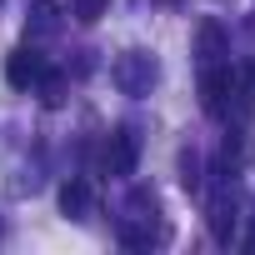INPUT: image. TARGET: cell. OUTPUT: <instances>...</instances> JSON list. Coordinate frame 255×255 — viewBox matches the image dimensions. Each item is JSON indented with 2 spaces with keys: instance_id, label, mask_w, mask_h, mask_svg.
<instances>
[{
  "instance_id": "10",
  "label": "cell",
  "mask_w": 255,
  "mask_h": 255,
  "mask_svg": "<svg viewBox=\"0 0 255 255\" xmlns=\"http://www.w3.org/2000/svg\"><path fill=\"white\" fill-rule=\"evenodd\" d=\"M240 80H245V95H250V100H255V60H250V65H245V70H240Z\"/></svg>"
},
{
  "instance_id": "7",
  "label": "cell",
  "mask_w": 255,
  "mask_h": 255,
  "mask_svg": "<svg viewBox=\"0 0 255 255\" xmlns=\"http://www.w3.org/2000/svg\"><path fill=\"white\" fill-rule=\"evenodd\" d=\"M210 230H215V240H230V230H235V205L215 200V210H210Z\"/></svg>"
},
{
  "instance_id": "2",
  "label": "cell",
  "mask_w": 255,
  "mask_h": 255,
  "mask_svg": "<svg viewBox=\"0 0 255 255\" xmlns=\"http://www.w3.org/2000/svg\"><path fill=\"white\" fill-rule=\"evenodd\" d=\"M135 160H140V140L130 130H110V140H105V175H115V180L135 175Z\"/></svg>"
},
{
  "instance_id": "1",
  "label": "cell",
  "mask_w": 255,
  "mask_h": 255,
  "mask_svg": "<svg viewBox=\"0 0 255 255\" xmlns=\"http://www.w3.org/2000/svg\"><path fill=\"white\" fill-rule=\"evenodd\" d=\"M115 85H120L125 95H145V90L155 85V60H150L145 50L120 55V60H115Z\"/></svg>"
},
{
  "instance_id": "3",
  "label": "cell",
  "mask_w": 255,
  "mask_h": 255,
  "mask_svg": "<svg viewBox=\"0 0 255 255\" xmlns=\"http://www.w3.org/2000/svg\"><path fill=\"white\" fill-rule=\"evenodd\" d=\"M40 75H45V60H40L35 50H25V45H20V50H10V60H5V80H10L15 90L35 85Z\"/></svg>"
},
{
  "instance_id": "9",
  "label": "cell",
  "mask_w": 255,
  "mask_h": 255,
  "mask_svg": "<svg viewBox=\"0 0 255 255\" xmlns=\"http://www.w3.org/2000/svg\"><path fill=\"white\" fill-rule=\"evenodd\" d=\"M100 15H105V0H75V20L80 25H95Z\"/></svg>"
},
{
  "instance_id": "8",
  "label": "cell",
  "mask_w": 255,
  "mask_h": 255,
  "mask_svg": "<svg viewBox=\"0 0 255 255\" xmlns=\"http://www.w3.org/2000/svg\"><path fill=\"white\" fill-rule=\"evenodd\" d=\"M220 50H225V35H220V25H215V20H205V25H200V55H205V60H215Z\"/></svg>"
},
{
  "instance_id": "5",
  "label": "cell",
  "mask_w": 255,
  "mask_h": 255,
  "mask_svg": "<svg viewBox=\"0 0 255 255\" xmlns=\"http://www.w3.org/2000/svg\"><path fill=\"white\" fill-rule=\"evenodd\" d=\"M60 210H65L70 220H85V215H90V185H85V180H65V185H60Z\"/></svg>"
},
{
  "instance_id": "11",
  "label": "cell",
  "mask_w": 255,
  "mask_h": 255,
  "mask_svg": "<svg viewBox=\"0 0 255 255\" xmlns=\"http://www.w3.org/2000/svg\"><path fill=\"white\" fill-rule=\"evenodd\" d=\"M245 250H255V230H250V235H245Z\"/></svg>"
},
{
  "instance_id": "6",
  "label": "cell",
  "mask_w": 255,
  "mask_h": 255,
  "mask_svg": "<svg viewBox=\"0 0 255 255\" xmlns=\"http://www.w3.org/2000/svg\"><path fill=\"white\" fill-rule=\"evenodd\" d=\"M30 10H35V15H30V30H35V35H50V30H55V15H60V5H55V0H35Z\"/></svg>"
},
{
  "instance_id": "4",
  "label": "cell",
  "mask_w": 255,
  "mask_h": 255,
  "mask_svg": "<svg viewBox=\"0 0 255 255\" xmlns=\"http://www.w3.org/2000/svg\"><path fill=\"white\" fill-rule=\"evenodd\" d=\"M200 95H205V110H210V115H220V110H225V95H230V70L210 65V70L200 75Z\"/></svg>"
}]
</instances>
